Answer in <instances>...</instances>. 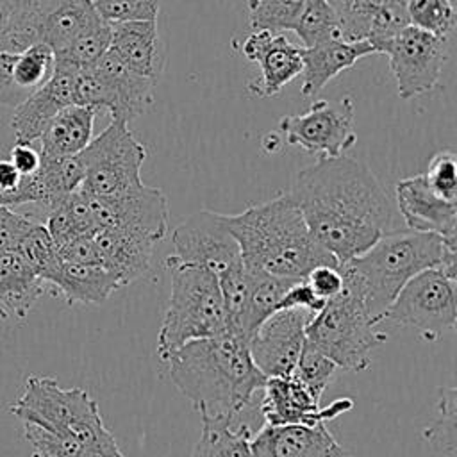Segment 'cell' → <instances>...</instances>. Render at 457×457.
Listing matches in <instances>:
<instances>
[{
	"instance_id": "7bdbcfd3",
	"label": "cell",
	"mask_w": 457,
	"mask_h": 457,
	"mask_svg": "<svg viewBox=\"0 0 457 457\" xmlns=\"http://www.w3.org/2000/svg\"><path fill=\"white\" fill-rule=\"evenodd\" d=\"M37 223L36 220L20 214L14 209L0 207V253L16 250L21 237Z\"/></svg>"
},
{
	"instance_id": "7402d4cb",
	"label": "cell",
	"mask_w": 457,
	"mask_h": 457,
	"mask_svg": "<svg viewBox=\"0 0 457 457\" xmlns=\"http://www.w3.org/2000/svg\"><path fill=\"white\" fill-rule=\"evenodd\" d=\"M302 95H316L328 80L352 68L359 59L377 54L368 41H345L341 37L302 48Z\"/></svg>"
},
{
	"instance_id": "cb8c5ba5",
	"label": "cell",
	"mask_w": 457,
	"mask_h": 457,
	"mask_svg": "<svg viewBox=\"0 0 457 457\" xmlns=\"http://www.w3.org/2000/svg\"><path fill=\"white\" fill-rule=\"evenodd\" d=\"M48 284L16 250L0 253V312L4 318H25Z\"/></svg>"
},
{
	"instance_id": "ee69618b",
	"label": "cell",
	"mask_w": 457,
	"mask_h": 457,
	"mask_svg": "<svg viewBox=\"0 0 457 457\" xmlns=\"http://www.w3.org/2000/svg\"><path fill=\"white\" fill-rule=\"evenodd\" d=\"M305 280L314 291V295L323 302L334 298L343 289V275L339 271V266H330V264L316 266L307 273Z\"/></svg>"
},
{
	"instance_id": "681fc988",
	"label": "cell",
	"mask_w": 457,
	"mask_h": 457,
	"mask_svg": "<svg viewBox=\"0 0 457 457\" xmlns=\"http://www.w3.org/2000/svg\"><path fill=\"white\" fill-rule=\"evenodd\" d=\"M79 457H123L114 436L105 428L80 448Z\"/></svg>"
},
{
	"instance_id": "d4e9b609",
	"label": "cell",
	"mask_w": 457,
	"mask_h": 457,
	"mask_svg": "<svg viewBox=\"0 0 457 457\" xmlns=\"http://www.w3.org/2000/svg\"><path fill=\"white\" fill-rule=\"evenodd\" d=\"M96 111L82 105L61 109L39 136V152L45 157H70L80 154L93 139Z\"/></svg>"
},
{
	"instance_id": "f907efd6",
	"label": "cell",
	"mask_w": 457,
	"mask_h": 457,
	"mask_svg": "<svg viewBox=\"0 0 457 457\" xmlns=\"http://www.w3.org/2000/svg\"><path fill=\"white\" fill-rule=\"evenodd\" d=\"M2 9H4V0H0V52H2Z\"/></svg>"
},
{
	"instance_id": "f1b7e54d",
	"label": "cell",
	"mask_w": 457,
	"mask_h": 457,
	"mask_svg": "<svg viewBox=\"0 0 457 457\" xmlns=\"http://www.w3.org/2000/svg\"><path fill=\"white\" fill-rule=\"evenodd\" d=\"M191 457H253L252 432L230 420H202V434Z\"/></svg>"
},
{
	"instance_id": "ac0fdd59",
	"label": "cell",
	"mask_w": 457,
	"mask_h": 457,
	"mask_svg": "<svg viewBox=\"0 0 457 457\" xmlns=\"http://www.w3.org/2000/svg\"><path fill=\"white\" fill-rule=\"evenodd\" d=\"M253 457H352L323 425H262L252 436Z\"/></svg>"
},
{
	"instance_id": "836d02e7",
	"label": "cell",
	"mask_w": 457,
	"mask_h": 457,
	"mask_svg": "<svg viewBox=\"0 0 457 457\" xmlns=\"http://www.w3.org/2000/svg\"><path fill=\"white\" fill-rule=\"evenodd\" d=\"M293 32L302 39L303 48L341 37L337 18L327 0H305Z\"/></svg>"
},
{
	"instance_id": "4316f807",
	"label": "cell",
	"mask_w": 457,
	"mask_h": 457,
	"mask_svg": "<svg viewBox=\"0 0 457 457\" xmlns=\"http://www.w3.org/2000/svg\"><path fill=\"white\" fill-rule=\"evenodd\" d=\"M100 21L104 20L96 14L91 0H55L41 20L37 41L57 54Z\"/></svg>"
},
{
	"instance_id": "816d5d0a",
	"label": "cell",
	"mask_w": 457,
	"mask_h": 457,
	"mask_svg": "<svg viewBox=\"0 0 457 457\" xmlns=\"http://www.w3.org/2000/svg\"><path fill=\"white\" fill-rule=\"evenodd\" d=\"M0 318H4V316H2V312H0Z\"/></svg>"
},
{
	"instance_id": "4dcf8cb0",
	"label": "cell",
	"mask_w": 457,
	"mask_h": 457,
	"mask_svg": "<svg viewBox=\"0 0 457 457\" xmlns=\"http://www.w3.org/2000/svg\"><path fill=\"white\" fill-rule=\"evenodd\" d=\"M36 175L41 180V186L45 189L48 211H52L68 195L80 189L84 180V168L79 155H70V157L41 155V164Z\"/></svg>"
},
{
	"instance_id": "74e56055",
	"label": "cell",
	"mask_w": 457,
	"mask_h": 457,
	"mask_svg": "<svg viewBox=\"0 0 457 457\" xmlns=\"http://www.w3.org/2000/svg\"><path fill=\"white\" fill-rule=\"evenodd\" d=\"M16 252L25 259V262L46 282L48 277L55 271L61 259L57 255V248L45 227V223L37 221L34 227L21 237L16 246Z\"/></svg>"
},
{
	"instance_id": "8d00e7d4",
	"label": "cell",
	"mask_w": 457,
	"mask_h": 457,
	"mask_svg": "<svg viewBox=\"0 0 457 457\" xmlns=\"http://www.w3.org/2000/svg\"><path fill=\"white\" fill-rule=\"evenodd\" d=\"M409 23L439 39H446L455 27V9L450 0H405Z\"/></svg>"
},
{
	"instance_id": "4fadbf2b",
	"label": "cell",
	"mask_w": 457,
	"mask_h": 457,
	"mask_svg": "<svg viewBox=\"0 0 457 457\" xmlns=\"http://www.w3.org/2000/svg\"><path fill=\"white\" fill-rule=\"evenodd\" d=\"M89 205L98 228H118L143 236L154 243L164 239L170 228L168 200L159 187L141 186L114 196L89 195Z\"/></svg>"
},
{
	"instance_id": "9a60e30c",
	"label": "cell",
	"mask_w": 457,
	"mask_h": 457,
	"mask_svg": "<svg viewBox=\"0 0 457 457\" xmlns=\"http://www.w3.org/2000/svg\"><path fill=\"white\" fill-rule=\"evenodd\" d=\"M259 411L264 425H323L353 407V400L345 396L334 400L327 407H320L316 400L296 378L270 377L262 386Z\"/></svg>"
},
{
	"instance_id": "83f0119b",
	"label": "cell",
	"mask_w": 457,
	"mask_h": 457,
	"mask_svg": "<svg viewBox=\"0 0 457 457\" xmlns=\"http://www.w3.org/2000/svg\"><path fill=\"white\" fill-rule=\"evenodd\" d=\"M55 0H4L2 52L20 54L37 41L39 25Z\"/></svg>"
},
{
	"instance_id": "ffe728a7",
	"label": "cell",
	"mask_w": 457,
	"mask_h": 457,
	"mask_svg": "<svg viewBox=\"0 0 457 457\" xmlns=\"http://www.w3.org/2000/svg\"><path fill=\"white\" fill-rule=\"evenodd\" d=\"M102 79L107 93L105 111L111 112L112 120L129 123L130 120L146 112L155 100L157 79L139 75L129 70L120 59L107 50L93 66Z\"/></svg>"
},
{
	"instance_id": "e0dca14e",
	"label": "cell",
	"mask_w": 457,
	"mask_h": 457,
	"mask_svg": "<svg viewBox=\"0 0 457 457\" xmlns=\"http://www.w3.org/2000/svg\"><path fill=\"white\" fill-rule=\"evenodd\" d=\"M75 71L68 66L55 64L52 77L14 107L11 129L16 145H32L61 109L73 105Z\"/></svg>"
},
{
	"instance_id": "7dc6e473",
	"label": "cell",
	"mask_w": 457,
	"mask_h": 457,
	"mask_svg": "<svg viewBox=\"0 0 457 457\" xmlns=\"http://www.w3.org/2000/svg\"><path fill=\"white\" fill-rule=\"evenodd\" d=\"M57 255L62 262L100 264V255H98V248L93 241V236H80V237L71 239L70 243L57 248Z\"/></svg>"
},
{
	"instance_id": "44dd1931",
	"label": "cell",
	"mask_w": 457,
	"mask_h": 457,
	"mask_svg": "<svg viewBox=\"0 0 457 457\" xmlns=\"http://www.w3.org/2000/svg\"><path fill=\"white\" fill-rule=\"evenodd\" d=\"M93 241L98 248L100 264L118 278L121 287L150 270L154 241L118 228H98Z\"/></svg>"
},
{
	"instance_id": "7a4b0ae2",
	"label": "cell",
	"mask_w": 457,
	"mask_h": 457,
	"mask_svg": "<svg viewBox=\"0 0 457 457\" xmlns=\"http://www.w3.org/2000/svg\"><path fill=\"white\" fill-rule=\"evenodd\" d=\"M164 362L171 382L202 420L236 421L266 382L250 357L248 341L230 332L186 343Z\"/></svg>"
},
{
	"instance_id": "6da1fadb",
	"label": "cell",
	"mask_w": 457,
	"mask_h": 457,
	"mask_svg": "<svg viewBox=\"0 0 457 457\" xmlns=\"http://www.w3.org/2000/svg\"><path fill=\"white\" fill-rule=\"evenodd\" d=\"M291 196L312 239L337 264L364 253L395 230L393 205L375 173L346 155L318 159L295 175Z\"/></svg>"
},
{
	"instance_id": "b9f144b4",
	"label": "cell",
	"mask_w": 457,
	"mask_h": 457,
	"mask_svg": "<svg viewBox=\"0 0 457 457\" xmlns=\"http://www.w3.org/2000/svg\"><path fill=\"white\" fill-rule=\"evenodd\" d=\"M428 187L448 202H457V157L446 148L439 150L423 171Z\"/></svg>"
},
{
	"instance_id": "d6a6232c",
	"label": "cell",
	"mask_w": 457,
	"mask_h": 457,
	"mask_svg": "<svg viewBox=\"0 0 457 457\" xmlns=\"http://www.w3.org/2000/svg\"><path fill=\"white\" fill-rule=\"evenodd\" d=\"M305 0H248V21L255 30L284 34L293 30Z\"/></svg>"
},
{
	"instance_id": "8fae6325",
	"label": "cell",
	"mask_w": 457,
	"mask_h": 457,
	"mask_svg": "<svg viewBox=\"0 0 457 457\" xmlns=\"http://www.w3.org/2000/svg\"><path fill=\"white\" fill-rule=\"evenodd\" d=\"M446 39H439L418 27L407 25L386 48L389 68L403 100L430 93L443 71Z\"/></svg>"
},
{
	"instance_id": "ab89813d",
	"label": "cell",
	"mask_w": 457,
	"mask_h": 457,
	"mask_svg": "<svg viewBox=\"0 0 457 457\" xmlns=\"http://www.w3.org/2000/svg\"><path fill=\"white\" fill-rule=\"evenodd\" d=\"M161 0H91L96 14L107 25L155 21Z\"/></svg>"
},
{
	"instance_id": "8992f818",
	"label": "cell",
	"mask_w": 457,
	"mask_h": 457,
	"mask_svg": "<svg viewBox=\"0 0 457 457\" xmlns=\"http://www.w3.org/2000/svg\"><path fill=\"white\" fill-rule=\"evenodd\" d=\"M305 337L337 368L364 371L371 364V350L380 346L387 334L371 320L359 291L343 278L341 293L312 316Z\"/></svg>"
},
{
	"instance_id": "277c9868",
	"label": "cell",
	"mask_w": 457,
	"mask_h": 457,
	"mask_svg": "<svg viewBox=\"0 0 457 457\" xmlns=\"http://www.w3.org/2000/svg\"><path fill=\"white\" fill-rule=\"evenodd\" d=\"M441 268L457 278V245L437 234L395 228L380 236L364 253L339 264V271L361 295L371 320L380 325L400 289L418 273Z\"/></svg>"
},
{
	"instance_id": "7c38bea8",
	"label": "cell",
	"mask_w": 457,
	"mask_h": 457,
	"mask_svg": "<svg viewBox=\"0 0 457 457\" xmlns=\"http://www.w3.org/2000/svg\"><path fill=\"white\" fill-rule=\"evenodd\" d=\"M177 261L209 270L216 277L241 262V250L225 223V214L202 209L171 232Z\"/></svg>"
},
{
	"instance_id": "c3c4849f",
	"label": "cell",
	"mask_w": 457,
	"mask_h": 457,
	"mask_svg": "<svg viewBox=\"0 0 457 457\" xmlns=\"http://www.w3.org/2000/svg\"><path fill=\"white\" fill-rule=\"evenodd\" d=\"M9 161L20 171L21 177H29L37 171L41 164V152L36 150L32 145H16L11 150Z\"/></svg>"
},
{
	"instance_id": "2e32d148",
	"label": "cell",
	"mask_w": 457,
	"mask_h": 457,
	"mask_svg": "<svg viewBox=\"0 0 457 457\" xmlns=\"http://www.w3.org/2000/svg\"><path fill=\"white\" fill-rule=\"evenodd\" d=\"M395 195L409 230L437 234L446 243L457 245V202H448L434 193L423 173L398 180Z\"/></svg>"
},
{
	"instance_id": "1f68e13d",
	"label": "cell",
	"mask_w": 457,
	"mask_h": 457,
	"mask_svg": "<svg viewBox=\"0 0 457 457\" xmlns=\"http://www.w3.org/2000/svg\"><path fill=\"white\" fill-rule=\"evenodd\" d=\"M111 43V25L100 21L93 29L75 37L68 46L54 54L55 64L68 66L71 70H84L93 66L107 50Z\"/></svg>"
},
{
	"instance_id": "5b68a950",
	"label": "cell",
	"mask_w": 457,
	"mask_h": 457,
	"mask_svg": "<svg viewBox=\"0 0 457 457\" xmlns=\"http://www.w3.org/2000/svg\"><path fill=\"white\" fill-rule=\"evenodd\" d=\"M171 275L170 302L157 337V355L164 362L171 352L196 339L227 332V312L218 277L209 270L168 255Z\"/></svg>"
},
{
	"instance_id": "bcb514c9",
	"label": "cell",
	"mask_w": 457,
	"mask_h": 457,
	"mask_svg": "<svg viewBox=\"0 0 457 457\" xmlns=\"http://www.w3.org/2000/svg\"><path fill=\"white\" fill-rule=\"evenodd\" d=\"M14 52H0V105L16 107L21 104L29 93L21 91L12 79V68L16 61Z\"/></svg>"
},
{
	"instance_id": "5bb4252c",
	"label": "cell",
	"mask_w": 457,
	"mask_h": 457,
	"mask_svg": "<svg viewBox=\"0 0 457 457\" xmlns=\"http://www.w3.org/2000/svg\"><path fill=\"white\" fill-rule=\"evenodd\" d=\"M305 309H278L268 316L248 339L257 370L266 377H289L307 341L305 328L312 320Z\"/></svg>"
},
{
	"instance_id": "ba28073f",
	"label": "cell",
	"mask_w": 457,
	"mask_h": 457,
	"mask_svg": "<svg viewBox=\"0 0 457 457\" xmlns=\"http://www.w3.org/2000/svg\"><path fill=\"white\" fill-rule=\"evenodd\" d=\"M77 155L84 168L80 189L93 196H114L143 186L146 150L125 121L111 120Z\"/></svg>"
},
{
	"instance_id": "d590c367",
	"label": "cell",
	"mask_w": 457,
	"mask_h": 457,
	"mask_svg": "<svg viewBox=\"0 0 457 457\" xmlns=\"http://www.w3.org/2000/svg\"><path fill=\"white\" fill-rule=\"evenodd\" d=\"M455 421H457V389L446 386L437 400V418L427 427L425 439L437 457H455Z\"/></svg>"
},
{
	"instance_id": "f546056e",
	"label": "cell",
	"mask_w": 457,
	"mask_h": 457,
	"mask_svg": "<svg viewBox=\"0 0 457 457\" xmlns=\"http://www.w3.org/2000/svg\"><path fill=\"white\" fill-rule=\"evenodd\" d=\"M246 270L250 277V291H248L245 328H246V339H250L252 334L259 328V325L278 309V303L284 293L296 280L275 277L248 266Z\"/></svg>"
},
{
	"instance_id": "f6af8a7d",
	"label": "cell",
	"mask_w": 457,
	"mask_h": 457,
	"mask_svg": "<svg viewBox=\"0 0 457 457\" xmlns=\"http://www.w3.org/2000/svg\"><path fill=\"white\" fill-rule=\"evenodd\" d=\"M325 305V302L321 298H318L314 295V291L311 289V286L307 284L305 278L293 282L287 291L284 293L278 309H305L312 314H316L318 311H321V307ZM277 309V311H278Z\"/></svg>"
},
{
	"instance_id": "60d3db41",
	"label": "cell",
	"mask_w": 457,
	"mask_h": 457,
	"mask_svg": "<svg viewBox=\"0 0 457 457\" xmlns=\"http://www.w3.org/2000/svg\"><path fill=\"white\" fill-rule=\"evenodd\" d=\"M23 428L34 457H79L82 445L71 436L52 432L32 423H23Z\"/></svg>"
},
{
	"instance_id": "9c48e42d",
	"label": "cell",
	"mask_w": 457,
	"mask_h": 457,
	"mask_svg": "<svg viewBox=\"0 0 457 457\" xmlns=\"http://www.w3.org/2000/svg\"><path fill=\"white\" fill-rule=\"evenodd\" d=\"M382 321L414 327L428 341L439 337L457 321V278L441 268L418 273L400 289Z\"/></svg>"
},
{
	"instance_id": "f35d334b",
	"label": "cell",
	"mask_w": 457,
	"mask_h": 457,
	"mask_svg": "<svg viewBox=\"0 0 457 457\" xmlns=\"http://www.w3.org/2000/svg\"><path fill=\"white\" fill-rule=\"evenodd\" d=\"M336 370L337 366L327 355L305 341L291 377L296 378L316 400H320L327 386L332 382Z\"/></svg>"
},
{
	"instance_id": "52a82bcc",
	"label": "cell",
	"mask_w": 457,
	"mask_h": 457,
	"mask_svg": "<svg viewBox=\"0 0 457 457\" xmlns=\"http://www.w3.org/2000/svg\"><path fill=\"white\" fill-rule=\"evenodd\" d=\"M9 411L23 423L71 436L82 446L105 430L96 400L82 387H61L52 377H27L23 395Z\"/></svg>"
},
{
	"instance_id": "603a6c76",
	"label": "cell",
	"mask_w": 457,
	"mask_h": 457,
	"mask_svg": "<svg viewBox=\"0 0 457 457\" xmlns=\"http://www.w3.org/2000/svg\"><path fill=\"white\" fill-rule=\"evenodd\" d=\"M52 293H59L73 303H102L121 286L118 278L100 264L59 262L46 280Z\"/></svg>"
},
{
	"instance_id": "e575fe53",
	"label": "cell",
	"mask_w": 457,
	"mask_h": 457,
	"mask_svg": "<svg viewBox=\"0 0 457 457\" xmlns=\"http://www.w3.org/2000/svg\"><path fill=\"white\" fill-rule=\"evenodd\" d=\"M54 66L55 57L52 48L45 43H34L16 55L12 68L14 84L21 91L32 93L52 77Z\"/></svg>"
},
{
	"instance_id": "d6986e66",
	"label": "cell",
	"mask_w": 457,
	"mask_h": 457,
	"mask_svg": "<svg viewBox=\"0 0 457 457\" xmlns=\"http://www.w3.org/2000/svg\"><path fill=\"white\" fill-rule=\"evenodd\" d=\"M302 48L295 46L284 34H273L268 30L252 32L241 46L243 55L257 62L262 71L259 84H252L250 89L259 96H273L286 84L302 73Z\"/></svg>"
},
{
	"instance_id": "30bf717a",
	"label": "cell",
	"mask_w": 457,
	"mask_h": 457,
	"mask_svg": "<svg viewBox=\"0 0 457 457\" xmlns=\"http://www.w3.org/2000/svg\"><path fill=\"white\" fill-rule=\"evenodd\" d=\"M278 129L289 145L300 146L318 159L341 157L357 141L353 102L350 96L339 102L316 100L302 114L282 116Z\"/></svg>"
},
{
	"instance_id": "3957f363",
	"label": "cell",
	"mask_w": 457,
	"mask_h": 457,
	"mask_svg": "<svg viewBox=\"0 0 457 457\" xmlns=\"http://www.w3.org/2000/svg\"><path fill=\"white\" fill-rule=\"evenodd\" d=\"M225 223L239 245L243 264L248 268L302 280L316 266H339L312 239L291 193H280L237 214H225Z\"/></svg>"
},
{
	"instance_id": "484cf974",
	"label": "cell",
	"mask_w": 457,
	"mask_h": 457,
	"mask_svg": "<svg viewBox=\"0 0 457 457\" xmlns=\"http://www.w3.org/2000/svg\"><path fill=\"white\" fill-rule=\"evenodd\" d=\"M109 50L129 70L157 79V23L130 21L111 25Z\"/></svg>"
}]
</instances>
